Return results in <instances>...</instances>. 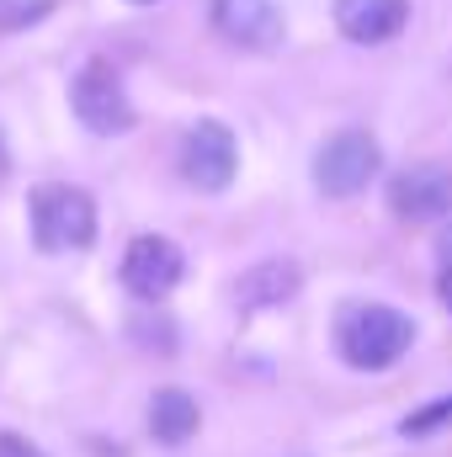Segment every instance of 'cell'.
Segmentation results:
<instances>
[{"label": "cell", "instance_id": "3957f363", "mask_svg": "<svg viewBox=\"0 0 452 457\" xmlns=\"http://www.w3.org/2000/svg\"><path fill=\"white\" fill-rule=\"evenodd\" d=\"M378 165H383L378 138L362 133V128H346V133L320 144V154H314V187L325 197H356L378 176Z\"/></svg>", "mask_w": 452, "mask_h": 457}, {"label": "cell", "instance_id": "ac0fdd59", "mask_svg": "<svg viewBox=\"0 0 452 457\" xmlns=\"http://www.w3.org/2000/svg\"><path fill=\"white\" fill-rule=\"evenodd\" d=\"M138 5H149V0H138Z\"/></svg>", "mask_w": 452, "mask_h": 457}, {"label": "cell", "instance_id": "9c48e42d", "mask_svg": "<svg viewBox=\"0 0 452 457\" xmlns=\"http://www.w3.org/2000/svg\"><path fill=\"white\" fill-rule=\"evenodd\" d=\"M410 21L405 0H336V27L351 43H389Z\"/></svg>", "mask_w": 452, "mask_h": 457}, {"label": "cell", "instance_id": "e0dca14e", "mask_svg": "<svg viewBox=\"0 0 452 457\" xmlns=\"http://www.w3.org/2000/svg\"><path fill=\"white\" fill-rule=\"evenodd\" d=\"M0 170H5V149H0Z\"/></svg>", "mask_w": 452, "mask_h": 457}, {"label": "cell", "instance_id": "277c9868", "mask_svg": "<svg viewBox=\"0 0 452 457\" xmlns=\"http://www.w3.org/2000/svg\"><path fill=\"white\" fill-rule=\"evenodd\" d=\"M70 107H75V117H80L91 133H102V138L133 128V102H128L117 70H107L102 59L86 64V70L75 75V86H70Z\"/></svg>", "mask_w": 452, "mask_h": 457}, {"label": "cell", "instance_id": "ba28073f", "mask_svg": "<svg viewBox=\"0 0 452 457\" xmlns=\"http://www.w3.org/2000/svg\"><path fill=\"white\" fill-rule=\"evenodd\" d=\"M219 37L245 54H272L282 43V11L277 0H213Z\"/></svg>", "mask_w": 452, "mask_h": 457}, {"label": "cell", "instance_id": "52a82bcc", "mask_svg": "<svg viewBox=\"0 0 452 457\" xmlns=\"http://www.w3.org/2000/svg\"><path fill=\"white\" fill-rule=\"evenodd\" d=\"M234 165H239V149H234V133L224 122H197L181 138V176L197 192H224L234 181Z\"/></svg>", "mask_w": 452, "mask_h": 457}, {"label": "cell", "instance_id": "5b68a950", "mask_svg": "<svg viewBox=\"0 0 452 457\" xmlns=\"http://www.w3.org/2000/svg\"><path fill=\"white\" fill-rule=\"evenodd\" d=\"M181 271H187V261L165 234H138L128 245V255H122V287L133 298H144V303H160L181 282Z\"/></svg>", "mask_w": 452, "mask_h": 457}, {"label": "cell", "instance_id": "7a4b0ae2", "mask_svg": "<svg viewBox=\"0 0 452 457\" xmlns=\"http://www.w3.org/2000/svg\"><path fill=\"white\" fill-rule=\"evenodd\" d=\"M32 239L38 250L48 255H64V250H86L96 239V203L91 192L70 187V181H48L32 192Z\"/></svg>", "mask_w": 452, "mask_h": 457}, {"label": "cell", "instance_id": "9a60e30c", "mask_svg": "<svg viewBox=\"0 0 452 457\" xmlns=\"http://www.w3.org/2000/svg\"><path fill=\"white\" fill-rule=\"evenodd\" d=\"M437 255H442V277H437V287H442V303L452 309V224L442 228V239H437Z\"/></svg>", "mask_w": 452, "mask_h": 457}, {"label": "cell", "instance_id": "5bb4252c", "mask_svg": "<svg viewBox=\"0 0 452 457\" xmlns=\"http://www.w3.org/2000/svg\"><path fill=\"white\" fill-rule=\"evenodd\" d=\"M133 341L138 345H155V351H176V330L165 325V320H133Z\"/></svg>", "mask_w": 452, "mask_h": 457}, {"label": "cell", "instance_id": "30bf717a", "mask_svg": "<svg viewBox=\"0 0 452 457\" xmlns=\"http://www.w3.org/2000/svg\"><path fill=\"white\" fill-rule=\"evenodd\" d=\"M298 266L293 261H261V266H250L239 282H234V298H239V309L245 314H255V309H282L293 293H298Z\"/></svg>", "mask_w": 452, "mask_h": 457}, {"label": "cell", "instance_id": "8992f818", "mask_svg": "<svg viewBox=\"0 0 452 457\" xmlns=\"http://www.w3.org/2000/svg\"><path fill=\"white\" fill-rule=\"evenodd\" d=\"M389 213L399 224H437L452 213V170L442 165H410L389 181Z\"/></svg>", "mask_w": 452, "mask_h": 457}, {"label": "cell", "instance_id": "6da1fadb", "mask_svg": "<svg viewBox=\"0 0 452 457\" xmlns=\"http://www.w3.org/2000/svg\"><path fill=\"white\" fill-rule=\"evenodd\" d=\"M410 341H415V325L399 309H389V303H351L336 320V345L356 372L394 367L410 351Z\"/></svg>", "mask_w": 452, "mask_h": 457}, {"label": "cell", "instance_id": "8fae6325", "mask_svg": "<svg viewBox=\"0 0 452 457\" xmlns=\"http://www.w3.org/2000/svg\"><path fill=\"white\" fill-rule=\"evenodd\" d=\"M197 420H203V410L187 388H160L149 399V436L165 447H181L187 436H197Z\"/></svg>", "mask_w": 452, "mask_h": 457}, {"label": "cell", "instance_id": "7c38bea8", "mask_svg": "<svg viewBox=\"0 0 452 457\" xmlns=\"http://www.w3.org/2000/svg\"><path fill=\"white\" fill-rule=\"evenodd\" d=\"M452 420V394L448 399H437V404H426V410H415V415H405V436H431V431H442Z\"/></svg>", "mask_w": 452, "mask_h": 457}, {"label": "cell", "instance_id": "2e32d148", "mask_svg": "<svg viewBox=\"0 0 452 457\" xmlns=\"http://www.w3.org/2000/svg\"><path fill=\"white\" fill-rule=\"evenodd\" d=\"M0 457H43V447H32V442L16 436V431H0Z\"/></svg>", "mask_w": 452, "mask_h": 457}, {"label": "cell", "instance_id": "4fadbf2b", "mask_svg": "<svg viewBox=\"0 0 452 457\" xmlns=\"http://www.w3.org/2000/svg\"><path fill=\"white\" fill-rule=\"evenodd\" d=\"M48 16V0H0V32H16V27H32Z\"/></svg>", "mask_w": 452, "mask_h": 457}]
</instances>
